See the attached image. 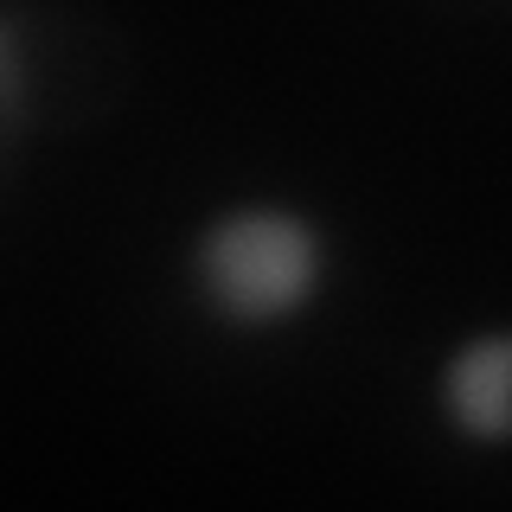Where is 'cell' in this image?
<instances>
[{"label":"cell","instance_id":"6da1fadb","mask_svg":"<svg viewBox=\"0 0 512 512\" xmlns=\"http://www.w3.org/2000/svg\"><path fill=\"white\" fill-rule=\"evenodd\" d=\"M314 231L282 212H237L199 244L205 295L231 320H276L314 288Z\"/></svg>","mask_w":512,"mask_h":512},{"label":"cell","instance_id":"7a4b0ae2","mask_svg":"<svg viewBox=\"0 0 512 512\" xmlns=\"http://www.w3.org/2000/svg\"><path fill=\"white\" fill-rule=\"evenodd\" d=\"M448 410L474 436H512V333L474 340L448 365Z\"/></svg>","mask_w":512,"mask_h":512}]
</instances>
